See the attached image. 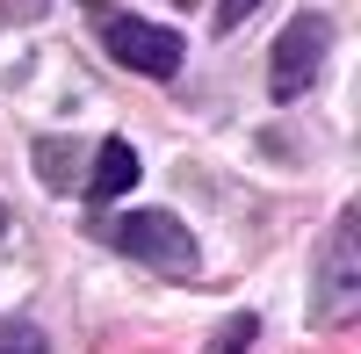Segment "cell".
<instances>
[{"label":"cell","instance_id":"cell-3","mask_svg":"<svg viewBox=\"0 0 361 354\" xmlns=\"http://www.w3.org/2000/svg\"><path fill=\"white\" fill-rule=\"evenodd\" d=\"M325 51H333V22L304 8V15L275 37V58H267V94H275V102H296V94L325 73Z\"/></svg>","mask_w":361,"mask_h":354},{"label":"cell","instance_id":"cell-8","mask_svg":"<svg viewBox=\"0 0 361 354\" xmlns=\"http://www.w3.org/2000/svg\"><path fill=\"white\" fill-rule=\"evenodd\" d=\"M0 354H44V333L22 318H0Z\"/></svg>","mask_w":361,"mask_h":354},{"label":"cell","instance_id":"cell-5","mask_svg":"<svg viewBox=\"0 0 361 354\" xmlns=\"http://www.w3.org/2000/svg\"><path fill=\"white\" fill-rule=\"evenodd\" d=\"M130 188H137V152H130V138H109L102 152H94L87 195H94V202H116V195H130Z\"/></svg>","mask_w":361,"mask_h":354},{"label":"cell","instance_id":"cell-9","mask_svg":"<svg viewBox=\"0 0 361 354\" xmlns=\"http://www.w3.org/2000/svg\"><path fill=\"white\" fill-rule=\"evenodd\" d=\"M253 8H260V0H217V37H231V29L246 22Z\"/></svg>","mask_w":361,"mask_h":354},{"label":"cell","instance_id":"cell-7","mask_svg":"<svg viewBox=\"0 0 361 354\" xmlns=\"http://www.w3.org/2000/svg\"><path fill=\"white\" fill-rule=\"evenodd\" d=\"M37 166H44V181H51V188H73V152H66L58 138L37 145Z\"/></svg>","mask_w":361,"mask_h":354},{"label":"cell","instance_id":"cell-2","mask_svg":"<svg viewBox=\"0 0 361 354\" xmlns=\"http://www.w3.org/2000/svg\"><path fill=\"white\" fill-rule=\"evenodd\" d=\"M354 311H361V210H340L318 253V326H347Z\"/></svg>","mask_w":361,"mask_h":354},{"label":"cell","instance_id":"cell-11","mask_svg":"<svg viewBox=\"0 0 361 354\" xmlns=\"http://www.w3.org/2000/svg\"><path fill=\"white\" fill-rule=\"evenodd\" d=\"M180 8H188V0H180Z\"/></svg>","mask_w":361,"mask_h":354},{"label":"cell","instance_id":"cell-4","mask_svg":"<svg viewBox=\"0 0 361 354\" xmlns=\"http://www.w3.org/2000/svg\"><path fill=\"white\" fill-rule=\"evenodd\" d=\"M102 44L116 66H130L145 80H173L180 73V37L159 22H137V15H102Z\"/></svg>","mask_w":361,"mask_h":354},{"label":"cell","instance_id":"cell-1","mask_svg":"<svg viewBox=\"0 0 361 354\" xmlns=\"http://www.w3.org/2000/svg\"><path fill=\"white\" fill-rule=\"evenodd\" d=\"M109 239H116V253H130L137 268H152V275H195V268H202L195 231L180 224L173 210H130Z\"/></svg>","mask_w":361,"mask_h":354},{"label":"cell","instance_id":"cell-6","mask_svg":"<svg viewBox=\"0 0 361 354\" xmlns=\"http://www.w3.org/2000/svg\"><path fill=\"white\" fill-rule=\"evenodd\" d=\"M253 333H260V318H253V311H238V318H224V326H217L209 354H246V347H253Z\"/></svg>","mask_w":361,"mask_h":354},{"label":"cell","instance_id":"cell-10","mask_svg":"<svg viewBox=\"0 0 361 354\" xmlns=\"http://www.w3.org/2000/svg\"><path fill=\"white\" fill-rule=\"evenodd\" d=\"M44 8H51V0H0L8 22H44Z\"/></svg>","mask_w":361,"mask_h":354}]
</instances>
